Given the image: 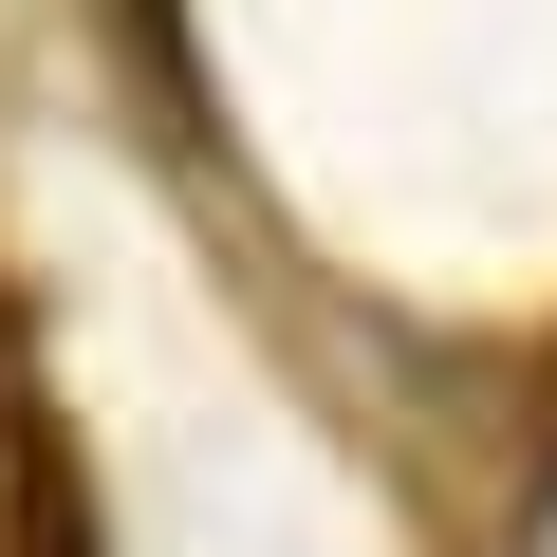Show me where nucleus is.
<instances>
[{
	"label": "nucleus",
	"mask_w": 557,
	"mask_h": 557,
	"mask_svg": "<svg viewBox=\"0 0 557 557\" xmlns=\"http://www.w3.org/2000/svg\"><path fill=\"white\" fill-rule=\"evenodd\" d=\"M539 428H557V354H539Z\"/></svg>",
	"instance_id": "nucleus-2"
},
{
	"label": "nucleus",
	"mask_w": 557,
	"mask_h": 557,
	"mask_svg": "<svg viewBox=\"0 0 557 557\" xmlns=\"http://www.w3.org/2000/svg\"><path fill=\"white\" fill-rule=\"evenodd\" d=\"M0 557H94V502H75V446L38 409V354L0 317Z\"/></svg>",
	"instance_id": "nucleus-1"
}]
</instances>
